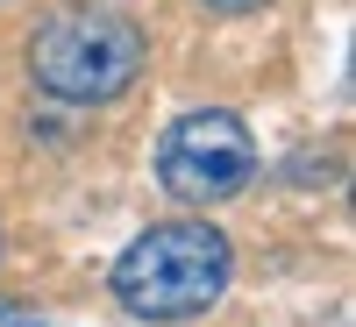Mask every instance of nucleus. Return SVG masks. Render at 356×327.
<instances>
[{
	"mask_svg": "<svg viewBox=\"0 0 356 327\" xmlns=\"http://www.w3.org/2000/svg\"><path fill=\"white\" fill-rule=\"evenodd\" d=\"M228 235L207 228V221H157L143 228L136 242L122 249V263H114V299H122L136 320H200L207 306L228 292Z\"/></svg>",
	"mask_w": 356,
	"mask_h": 327,
	"instance_id": "nucleus-1",
	"label": "nucleus"
},
{
	"mask_svg": "<svg viewBox=\"0 0 356 327\" xmlns=\"http://www.w3.org/2000/svg\"><path fill=\"white\" fill-rule=\"evenodd\" d=\"M29 78L65 107H107L143 78V28L107 8H65L29 43Z\"/></svg>",
	"mask_w": 356,
	"mask_h": 327,
	"instance_id": "nucleus-2",
	"label": "nucleus"
},
{
	"mask_svg": "<svg viewBox=\"0 0 356 327\" xmlns=\"http://www.w3.org/2000/svg\"><path fill=\"white\" fill-rule=\"evenodd\" d=\"M207 8H221V15H250V8H264V0H207Z\"/></svg>",
	"mask_w": 356,
	"mask_h": 327,
	"instance_id": "nucleus-5",
	"label": "nucleus"
},
{
	"mask_svg": "<svg viewBox=\"0 0 356 327\" xmlns=\"http://www.w3.org/2000/svg\"><path fill=\"white\" fill-rule=\"evenodd\" d=\"M0 327H57V320L36 313V306H22V299H0Z\"/></svg>",
	"mask_w": 356,
	"mask_h": 327,
	"instance_id": "nucleus-4",
	"label": "nucleus"
},
{
	"mask_svg": "<svg viewBox=\"0 0 356 327\" xmlns=\"http://www.w3.org/2000/svg\"><path fill=\"white\" fill-rule=\"evenodd\" d=\"M250 171H257V142H250V128L235 121L228 107L178 114L164 128V142H157V178H164V192L186 199V206L235 199L250 185Z\"/></svg>",
	"mask_w": 356,
	"mask_h": 327,
	"instance_id": "nucleus-3",
	"label": "nucleus"
}]
</instances>
